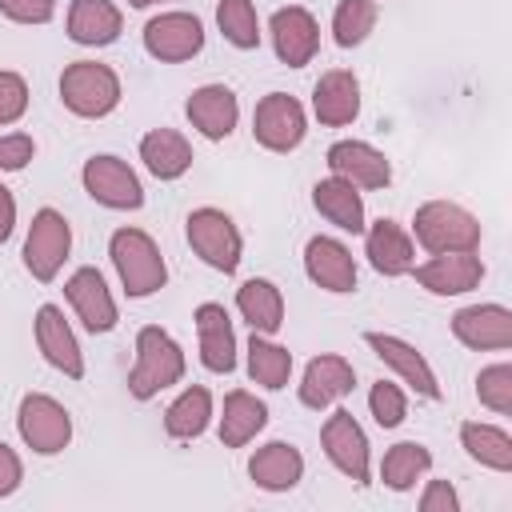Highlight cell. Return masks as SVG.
<instances>
[{
  "mask_svg": "<svg viewBox=\"0 0 512 512\" xmlns=\"http://www.w3.org/2000/svg\"><path fill=\"white\" fill-rule=\"evenodd\" d=\"M108 256H112L116 276L132 300H144L168 284V264L144 228H116L108 240Z\"/></svg>",
  "mask_w": 512,
  "mask_h": 512,
  "instance_id": "6da1fadb",
  "label": "cell"
},
{
  "mask_svg": "<svg viewBox=\"0 0 512 512\" xmlns=\"http://www.w3.org/2000/svg\"><path fill=\"white\" fill-rule=\"evenodd\" d=\"M184 376V348L156 324L136 332V364L128 372V392L136 400H152L164 388L180 384Z\"/></svg>",
  "mask_w": 512,
  "mask_h": 512,
  "instance_id": "7a4b0ae2",
  "label": "cell"
},
{
  "mask_svg": "<svg viewBox=\"0 0 512 512\" xmlns=\"http://www.w3.org/2000/svg\"><path fill=\"white\" fill-rule=\"evenodd\" d=\"M412 232H416V244L436 256V252H476L480 248V220L452 204V200H428L416 208L412 216Z\"/></svg>",
  "mask_w": 512,
  "mask_h": 512,
  "instance_id": "3957f363",
  "label": "cell"
},
{
  "mask_svg": "<svg viewBox=\"0 0 512 512\" xmlns=\"http://www.w3.org/2000/svg\"><path fill=\"white\" fill-rule=\"evenodd\" d=\"M60 100L80 120H100L120 104V76L108 64L76 60L60 72Z\"/></svg>",
  "mask_w": 512,
  "mask_h": 512,
  "instance_id": "277c9868",
  "label": "cell"
},
{
  "mask_svg": "<svg viewBox=\"0 0 512 512\" xmlns=\"http://www.w3.org/2000/svg\"><path fill=\"white\" fill-rule=\"evenodd\" d=\"M184 236L192 244V252L216 268V272H236L240 268V256H244V236L236 228V220L220 208H192L188 220H184Z\"/></svg>",
  "mask_w": 512,
  "mask_h": 512,
  "instance_id": "5b68a950",
  "label": "cell"
},
{
  "mask_svg": "<svg viewBox=\"0 0 512 512\" xmlns=\"http://www.w3.org/2000/svg\"><path fill=\"white\" fill-rule=\"evenodd\" d=\"M16 428L20 440L36 452V456H56L72 444V416L68 408L48 396V392H28L16 408Z\"/></svg>",
  "mask_w": 512,
  "mask_h": 512,
  "instance_id": "8992f818",
  "label": "cell"
},
{
  "mask_svg": "<svg viewBox=\"0 0 512 512\" xmlns=\"http://www.w3.org/2000/svg\"><path fill=\"white\" fill-rule=\"evenodd\" d=\"M80 184H84V192H88L96 204H104V208H116V212H136V208H144V184H140V176L128 168V160H120V156H108V152L88 156L84 168H80Z\"/></svg>",
  "mask_w": 512,
  "mask_h": 512,
  "instance_id": "52a82bcc",
  "label": "cell"
},
{
  "mask_svg": "<svg viewBox=\"0 0 512 512\" xmlns=\"http://www.w3.org/2000/svg\"><path fill=\"white\" fill-rule=\"evenodd\" d=\"M68 252H72V228H68L64 212L40 208L32 216V228H28V240H24V268L32 272V280L52 284L60 276Z\"/></svg>",
  "mask_w": 512,
  "mask_h": 512,
  "instance_id": "ba28073f",
  "label": "cell"
},
{
  "mask_svg": "<svg viewBox=\"0 0 512 512\" xmlns=\"http://www.w3.org/2000/svg\"><path fill=\"white\" fill-rule=\"evenodd\" d=\"M308 132V116H304V104L288 92H268L260 96L256 112H252V136L260 148L268 152H292L300 148Z\"/></svg>",
  "mask_w": 512,
  "mask_h": 512,
  "instance_id": "9c48e42d",
  "label": "cell"
},
{
  "mask_svg": "<svg viewBox=\"0 0 512 512\" xmlns=\"http://www.w3.org/2000/svg\"><path fill=\"white\" fill-rule=\"evenodd\" d=\"M320 444H324V456L332 460V468L336 472H344L352 484H368V476H372V456H368V436H364V428L356 424V416L352 412H344V408H336L328 420H324V428H320Z\"/></svg>",
  "mask_w": 512,
  "mask_h": 512,
  "instance_id": "30bf717a",
  "label": "cell"
},
{
  "mask_svg": "<svg viewBox=\"0 0 512 512\" xmlns=\"http://www.w3.org/2000/svg\"><path fill=\"white\" fill-rule=\"evenodd\" d=\"M204 48V24L192 12H160L144 24V52L160 64H180L192 60Z\"/></svg>",
  "mask_w": 512,
  "mask_h": 512,
  "instance_id": "8fae6325",
  "label": "cell"
},
{
  "mask_svg": "<svg viewBox=\"0 0 512 512\" xmlns=\"http://www.w3.org/2000/svg\"><path fill=\"white\" fill-rule=\"evenodd\" d=\"M268 32H272V48H276L280 64H288V68L312 64V56L320 48V24L304 4L276 8L268 20Z\"/></svg>",
  "mask_w": 512,
  "mask_h": 512,
  "instance_id": "7c38bea8",
  "label": "cell"
},
{
  "mask_svg": "<svg viewBox=\"0 0 512 512\" xmlns=\"http://www.w3.org/2000/svg\"><path fill=\"white\" fill-rule=\"evenodd\" d=\"M420 288H428L432 296H460L480 288L484 280V260L476 252H436L424 264H412V272Z\"/></svg>",
  "mask_w": 512,
  "mask_h": 512,
  "instance_id": "4fadbf2b",
  "label": "cell"
},
{
  "mask_svg": "<svg viewBox=\"0 0 512 512\" xmlns=\"http://www.w3.org/2000/svg\"><path fill=\"white\" fill-rule=\"evenodd\" d=\"M364 344L376 352V360H384L416 396L424 400H440V380L432 372V364L420 356V348H412L408 340L392 336V332H364Z\"/></svg>",
  "mask_w": 512,
  "mask_h": 512,
  "instance_id": "5bb4252c",
  "label": "cell"
},
{
  "mask_svg": "<svg viewBox=\"0 0 512 512\" xmlns=\"http://www.w3.org/2000/svg\"><path fill=\"white\" fill-rule=\"evenodd\" d=\"M356 388V368L352 360L336 356V352H320L308 360L304 376H300V404L312 412L332 408L336 400H344Z\"/></svg>",
  "mask_w": 512,
  "mask_h": 512,
  "instance_id": "9a60e30c",
  "label": "cell"
},
{
  "mask_svg": "<svg viewBox=\"0 0 512 512\" xmlns=\"http://www.w3.org/2000/svg\"><path fill=\"white\" fill-rule=\"evenodd\" d=\"M452 336L476 352L512 348V312L504 304H468L452 316Z\"/></svg>",
  "mask_w": 512,
  "mask_h": 512,
  "instance_id": "2e32d148",
  "label": "cell"
},
{
  "mask_svg": "<svg viewBox=\"0 0 512 512\" xmlns=\"http://www.w3.org/2000/svg\"><path fill=\"white\" fill-rule=\"evenodd\" d=\"M64 296H68L72 312L80 316V324L88 332L100 336V332L116 328L120 312H116V300H112V292H108V284H104V276L96 268H76L68 276V284H64Z\"/></svg>",
  "mask_w": 512,
  "mask_h": 512,
  "instance_id": "e0dca14e",
  "label": "cell"
},
{
  "mask_svg": "<svg viewBox=\"0 0 512 512\" xmlns=\"http://www.w3.org/2000/svg\"><path fill=\"white\" fill-rule=\"evenodd\" d=\"M184 116L204 140H228L236 120H240V100H236V92L228 84H200L188 96Z\"/></svg>",
  "mask_w": 512,
  "mask_h": 512,
  "instance_id": "ac0fdd59",
  "label": "cell"
},
{
  "mask_svg": "<svg viewBox=\"0 0 512 512\" xmlns=\"http://www.w3.org/2000/svg\"><path fill=\"white\" fill-rule=\"evenodd\" d=\"M36 348L68 380H80L84 376V356H80L76 332H72V324L64 320V312L56 304H40L36 308Z\"/></svg>",
  "mask_w": 512,
  "mask_h": 512,
  "instance_id": "d6986e66",
  "label": "cell"
},
{
  "mask_svg": "<svg viewBox=\"0 0 512 512\" xmlns=\"http://www.w3.org/2000/svg\"><path fill=\"white\" fill-rule=\"evenodd\" d=\"M364 256H368V264L380 272V276H388V280H396V276H408L412 272V264H416V244H412V236L404 232V224H396V220H376V224H364Z\"/></svg>",
  "mask_w": 512,
  "mask_h": 512,
  "instance_id": "ffe728a7",
  "label": "cell"
},
{
  "mask_svg": "<svg viewBox=\"0 0 512 512\" xmlns=\"http://www.w3.org/2000/svg\"><path fill=\"white\" fill-rule=\"evenodd\" d=\"M312 112L328 128H344L360 116V80L348 68H328L312 84Z\"/></svg>",
  "mask_w": 512,
  "mask_h": 512,
  "instance_id": "44dd1931",
  "label": "cell"
},
{
  "mask_svg": "<svg viewBox=\"0 0 512 512\" xmlns=\"http://www.w3.org/2000/svg\"><path fill=\"white\" fill-rule=\"evenodd\" d=\"M328 168H332V176H340L356 188H388V180H392L388 156L364 140H336L328 148Z\"/></svg>",
  "mask_w": 512,
  "mask_h": 512,
  "instance_id": "7402d4cb",
  "label": "cell"
},
{
  "mask_svg": "<svg viewBox=\"0 0 512 512\" xmlns=\"http://www.w3.org/2000/svg\"><path fill=\"white\" fill-rule=\"evenodd\" d=\"M304 272L324 292H352L356 288V260L336 236H312L304 244Z\"/></svg>",
  "mask_w": 512,
  "mask_h": 512,
  "instance_id": "603a6c76",
  "label": "cell"
},
{
  "mask_svg": "<svg viewBox=\"0 0 512 512\" xmlns=\"http://www.w3.org/2000/svg\"><path fill=\"white\" fill-rule=\"evenodd\" d=\"M196 336H200V360L208 372L228 376L236 368V332H232V316L224 304H200L196 308Z\"/></svg>",
  "mask_w": 512,
  "mask_h": 512,
  "instance_id": "cb8c5ba5",
  "label": "cell"
},
{
  "mask_svg": "<svg viewBox=\"0 0 512 512\" xmlns=\"http://www.w3.org/2000/svg\"><path fill=\"white\" fill-rule=\"evenodd\" d=\"M248 476H252V484L264 488V492H292V488L300 484V476H304V456H300L296 444L272 440V444H264V448L252 452Z\"/></svg>",
  "mask_w": 512,
  "mask_h": 512,
  "instance_id": "d4e9b609",
  "label": "cell"
},
{
  "mask_svg": "<svg viewBox=\"0 0 512 512\" xmlns=\"http://www.w3.org/2000/svg\"><path fill=\"white\" fill-rule=\"evenodd\" d=\"M120 28H124V16L112 0H72L68 8V36L84 48L116 44Z\"/></svg>",
  "mask_w": 512,
  "mask_h": 512,
  "instance_id": "484cf974",
  "label": "cell"
},
{
  "mask_svg": "<svg viewBox=\"0 0 512 512\" xmlns=\"http://www.w3.org/2000/svg\"><path fill=\"white\" fill-rule=\"evenodd\" d=\"M140 160L156 180H180L192 168V144L176 128H152L140 136Z\"/></svg>",
  "mask_w": 512,
  "mask_h": 512,
  "instance_id": "4316f807",
  "label": "cell"
},
{
  "mask_svg": "<svg viewBox=\"0 0 512 512\" xmlns=\"http://www.w3.org/2000/svg\"><path fill=\"white\" fill-rule=\"evenodd\" d=\"M312 204H316V212L328 220V224H336L340 232H364V200H360V192H356V184H348V180H340V176H328V180H316V188H312Z\"/></svg>",
  "mask_w": 512,
  "mask_h": 512,
  "instance_id": "83f0119b",
  "label": "cell"
},
{
  "mask_svg": "<svg viewBox=\"0 0 512 512\" xmlns=\"http://www.w3.org/2000/svg\"><path fill=\"white\" fill-rule=\"evenodd\" d=\"M236 308L248 320V328L260 332V336H276L280 324H284V296L264 276H252V280H244L236 288Z\"/></svg>",
  "mask_w": 512,
  "mask_h": 512,
  "instance_id": "f1b7e54d",
  "label": "cell"
},
{
  "mask_svg": "<svg viewBox=\"0 0 512 512\" xmlns=\"http://www.w3.org/2000/svg\"><path fill=\"white\" fill-rule=\"evenodd\" d=\"M264 424H268L264 400H256L244 388H232L224 396V412H220V444L224 448H244L248 440H256V432H264Z\"/></svg>",
  "mask_w": 512,
  "mask_h": 512,
  "instance_id": "f546056e",
  "label": "cell"
},
{
  "mask_svg": "<svg viewBox=\"0 0 512 512\" xmlns=\"http://www.w3.org/2000/svg\"><path fill=\"white\" fill-rule=\"evenodd\" d=\"M208 420H212V392H208L204 384H192V388H184V392L168 404V412H164V432H168V440L188 444V440L204 436Z\"/></svg>",
  "mask_w": 512,
  "mask_h": 512,
  "instance_id": "4dcf8cb0",
  "label": "cell"
},
{
  "mask_svg": "<svg viewBox=\"0 0 512 512\" xmlns=\"http://www.w3.org/2000/svg\"><path fill=\"white\" fill-rule=\"evenodd\" d=\"M460 444L476 464H484L492 472H512V436L504 428L484 424V420H464L460 424Z\"/></svg>",
  "mask_w": 512,
  "mask_h": 512,
  "instance_id": "1f68e13d",
  "label": "cell"
},
{
  "mask_svg": "<svg viewBox=\"0 0 512 512\" xmlns=\"http://www.w3.org/2000/svg\"><path fill=\"white\" fill-rule=\"evenodd\" d=\"M248 376H252V384H260L268 392H280L292 376V352L284 344H276L272 336L252 332V340H248Z\"/></svg>",
  "mask_w": 512,
  "mask_h": 512,
  "instance_id": "d6a6232c",
  "label": "cell"
},
{
  "mask_svg": "<svg viewBox=\"0 0 512 512\" xmlns=\"http://www.w3.org/2000/svg\"><path fill=\"white\" fill-rule=\"evenodd\" d=\"M428 468H432V452H428L424 444H416V440H400V444H392V448L384 452V460H380V480H384V488H392V492H408V488H416V480H420Z\"/></svg>",
  "mask_w": 512,
  "mask_h": 512,
  "instance_id": "836d02e7",
  "label": "cell"
},
{
  "mask_svg": "<svg viewBox=\"0 0 512 512\" xmlns=\"http://www.w3.org/2000/svg\"><path fill=\"white\" fill-rule=\"evenodd\" d=\"M380 20V4L376 0H340L332 12V40L340 48H356L368 40V32Z\"/></svg>",
  "mask_w": 512,
  "mask_h": 512,
  "instance_id": "e575fe53",
  "label": "cell"
},
{
  "mask_svg": "<svg viewBox=\"0 0 512 512\" xmlns=\"http://www.w3.org/2000/svg\"><path fill=\"white\" fill-rule=\"evenodd\" d=\"M216 28L224 32V40L240 52L260 44V16L252 0H220L216 4Z\"/></svg>",
  "mask_w": 512,
  "mask_h": 512,
  "instance_id": "d590c367",
  "label": "cell"
},
{
  "mask_svg": "<svg viewBox=\"0 0 512 512\" xmlns=\"http://www.w3.org/2000/svg\"><path fill=\"white\" fill-rule=\"evenodd\" d=\"M476 396H480V404L492 408L496 416H508V412H512V364L500 360V364L480 368V376H476Z\"/></svg>",
  "mask_w": 512,
  "mask_h": 512,
  "instance_id": "8d00e7d4",
  "label": "cell"
},
{
  "mask_svg": "<svg viewBox=\"0 0 512 512\" xmlns=\"http://www.w3.org/2000/svg\"><path fill=\"white\" fill-rule=\"evenodd\" d=\"M368 412H372V420H376L380 428H396V424H404V416H408V396L400 392V384L376 380L372 392H368Z\"/></svg>",
  "mask_w": 512,
  "mask_h": 512,
  "instance_id": "74e56055",
  "label": "cell"
},
{
  "mask_svg": "<svg viewBox=\"0 0 512 512\" xmlns=\"http://www.w3.org/2000/svg\"><path fill=\"white\" fill-rule=\"evenodd\" d=\"M24 112H28V84H24V76L0 68V128L16 124Z\"/></svg>",
  "mask_w": 512,
  "mask_h": 512,
  "instance_id": "f35d334b",
  "label": "cell"
},
{
  "mask_svg": "<svg viewBox=\"0 0 512 512\" xmlns=\"http://www.w3.org/2000/svg\"><path fill=\"white\" fill-rule=\"evenodd\" d=\"M36 156V140L28 132H4L0 136V172H20Z\"/></svg>",
  "mask_w": 512,
  "mask_h": 512,
  "instance_id": "ab89813d",
  "label": "cell"
},
{
  "mask_svg": "<svg viewBox=\"0 0 512 512\" xmlns=\"http://www.w3.org/2000/svg\"><path fill=\"white\" fill-rule=\"evenodd\" d=\"M0 16L12 24H48L56 16V0H0Z\"/></svg>",
  "mask_w": 512,
  "mask_h": 512,
  "instance_id": "60d3db41",
  "label": "cell"
},
{
  "mask_svg": "<svg viewBox=\"0 0 512 512\" xmlns=\"http://www.w3.org/2000/svg\"><path fill=\"white\" fill-rule=\"evenodd\" d=\"M420 512H460V496L448 480H428L420 496Z\"/></svg>",
  "mask_w": 512,
  "mask_h": 512,
  "instance_id": "b9f144b4",
  "label": "cell"
},
{
  "mask_svg": "<svg viewBox=\"0 0 512 512\" xmlns=\"http://www.w3.org/2000/svg\"><path fill=\"white\" fill-rule=\"evenodd\" d=\"M20 480H24V464H20V456L0 440V500L12 496V492L20 488Z\"/></svg>",
  "mask_w": 512,
  "mask_h": 512,
  "instance_id": "7bdbcfd3",
  "label": "cell"
},
{
  "mask_svg": "<svg viewBox=\"0 0 512 512\" xmlns=\"http://www.w3.org/2000/svg\"><path fill=\"white\" fill-rule=\"evenodd\" d=\"M12 228H16V200H12V192L0 184V244L12 236Z\"/></svg>",
  "mask_w": 512,
  "mask_h": 512,
  "instance_id": "ee69618b",
  "label": "cell"
},
{
  "mask_svg": "<svg viewBox=\"0 0 512 512\" xmlns=\"http://www.w3.org/2000/svg\"><path fill=\"white\" fill-rule=\"evenodd\" d=\"M132 8H152V4H168V0H128Z\"/></svg>",
  "mask_w": 512,
  "mask_h": 512,
  "instance_id": "f6af8a7d",
  "label": "cell"
}]
</instances>
